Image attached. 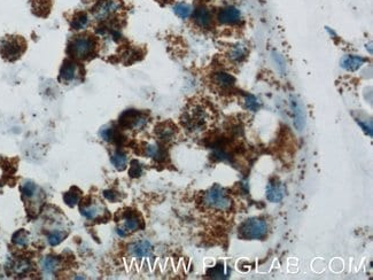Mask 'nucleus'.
<instances>
[{
	"label": "nucleus",
	"mask_w": 373,
	"mask_h": 280,
	"mask_svg": "<svg viewBox=\"0 0 373 280\" xmlns=\"http://www.w3.org/2000/svg\"><path fill=\"white\" fill-rule=\"evenodd\" d=\"M267 233V224L261 218H249L239 226V237L244 240H262Z\"/></svg>",
	"instance_id": "1"
},
{
	"label": "nucleus",
	"mask_w": 373,
	"mask_h": 280,
	"mask_svg": "<svg viewBox=\"0 0 373 280\" xmlns=\"http://www.w3.org/2000/svg\"><path fill=\"white\" fill-rule=\"evenodd\" d=\"M203 202L208 206V207L222 211H226L231 208L232 200L228 197L226 191L220 185H214L208 192H206L205 197H203Z\"/></svg>",
	"instance_id": "2"
},
{
	"label": "nucleus",
	"mask_w": 373,
	"mask_h": 280,
	"mask_svg": "<svg viewBox=\"0 0 373 280\" xmlns=\"http://www.w3.org/2000/svg\"><path fill=\"white\" fill-rule=\"evenodd\" d=\"M26 51V41L20 36H7L0 44V53L8 61H15Z\"/></svg>",
	"instance_id": "3"
},
{
	"label": "nucleus",
	"mask_w": 373,
	"mask_h": 280,
	"mask_svg": "<svg viewBox=\"0 0 373 280\" xmlns=\"http://www.w3.org/2000/svg\"><path fill=\"white\" fill-rule=\"evenodd\" d=\"M94 47H96V44H94L93 38L89 36H79L70 41L68 53L77 59H87L89 55L93 53Z\"/></svg>",
	"instance_id": "4"
},
{
	"label": "nucleus",
	"mask_w": 373,
	"mask_h": 280,
	"mask_svg": "<svg viewBox=\"0 0 373 280\" xmlns=\"http://www.w3.org/2000/svg\"><path fill=\"white\" fill-rule=\"evenodd\" d=\"M147 116L142 111L136 109H129L124 111L119 117L118 123L122 128L131 129V130H139L147 124Z\"/></svg>",
	"instance_id": "5"
},
{
	"label": "nucleus",
	"mask_w": 373,
	"mask_h": 280,
	"mask_svg": "<svg viewBox=\"0 0 373 280\" xmlns=\"http://www.w3.org/2000/svg\"><path fill=\"white\" fill-rule=\"evenodd\" d=\"M121 7L119 0H100L93 8V16L97 20H107L109 16L115 14Z\"/></svg>",
	"instance_id": "6"
},
{
	"label": "nucleus",
	"mask_w": 373,
	"mask_h": 280,
	"mask_svg": "<svg viewBox=\"0 0 373 280\" xmlns=\"http://www.w3.org/2000/svg\"><path fill=\"white\" fill-rule=\"evenodd\" d=\"M206 117H207L206 111L201 109L200 107H195L194 109H192L184 117V120H183V123H185V125L188 129H192V130H194V129H200L203 124H205Z\"/></svg>",
	"instance_id": "7"
},
{
	"label": "nucleus",
	"mask_w": 373,
	"mask_h": 280,
	"mask_svg": "<svg viewBox=\"0 0 373 280\" xmlns=\"http://www.w3.org/2000/svg\"><path fill=\"white\" fill-rule=\"evenodd\" d=\"M241 13L237 7L227 6L224 7L218 13V21L222 24H235L240 22Z\"/></svg>",
	"instance_id": "8"
},
{
	"label": "nucleus",
	"mask_w": 373,
	"mask_h": 280,
	"mask_svg": "<svg viewBox=\"0 0 373 280\" xmlns=\"http://www.w3.org/2000/svg\"><path fill=\"white\" fill-rule=\"evenodd\" d=\"M291 105H292V113H293V118H294L293 120L294 127L297 128L298 131L304 130L305 115H304L303 107H302L300 101H298L295 97H292Z\"/></svg>",
	"instance_id": "9"
},
{
	"label": "nucleus",
	"mask_w": 373,
	"mask_h": 280,
	"mask_svg": "<svg viewBox=\"0 0 373 280\" xmlns=\"http://www.w3.org/2000/svg\"><path fill=\"white\" fill-rule=\"evenodd\" d=\"M266 199L272 204H278L284 199V188L277 178L269 181L266 186Z\"/></svg>",
	"instance_id": "10"
},
{
	"label": "nucleus",
	"mask_w": 373,
	"mask_h": 280,
	"mask_svg": "<svg viewBox=\"0 0 373 280\" xmlns=\"http://www.w3.org/2000/svg\"><path fill=\"white\" fill-rule=\"evenodd\" d=\"M78 71L79 68L77 64H75V62L72 60H66L63 62L61 69H60L59 78L65 83L73 82V80L76 79L77 76H78Z\"/></svg>",
	"instance_id": "11"
},
{
	"label": "nucleus",
	"mask_w": 373,
	"mask_h": 280,
	"mask_svg": "<svg viewBox=\"0 0 373 280\" xmlns=\"http://www.w3.org/2000/svg\"><path fill=\"white\" fill-rule=\"evenodd\" d=\"M365 62H367V59L360 57V55H344L341 59L340 66L341 68L347 70V71H356Z\"/></svg>",
	"instance_id": "12"
},
{
	"label": "nucleus",
	"mask_w": 373,
	"mask_h": 280,
	"mask_svg": "<svg viewBox=\"0 0 373 280\" xmlns=\"http://www.w3.org/2000/svg\"><path fill=\"white\" fill-rule=\"evenodd\" d=\"M194 21L200 28H208L212 23V14L205 6H200L194 12Z\"/></svg>",
	"instance_id": "13"
},
{
	"label": "nucleus",
	"mask_w": 373,
	"mask_h": 280,
	"mask_svg": "<svg viewBox=\"0 0 373 280\" xmlns=\"http://www.w3.org/2000/svg\"><path fill=\"white\" fill-rule=\"evenodd\" d=\"M175 134H176V127H174L171 123H169V122L161 123L155 128L156 137L160 140H162V141H169V140H171L172 138H174Z\"/></svg>",
	"instance_id": "14"
},
{
	"label": "nucleus",
	"mask_w": 373,
	"mask_h": 280,
	"mask_svg": "<svg viewBox=\"0 0 373 280\" xmlns=\"http://www.w3.org/2000/svg\"><path fill=\"white\" fill-rule=\"evenodd\" d=\"M213 80L217 86L222 87V89H230V87L234 86L235 84L234 77L232 76L231 73L225 71L215 72L213 76Z\"/></svg>",
	"instance_id": "15"
},
{
	"label": "nucleus",
	"mask_w": 373,
	"mask_h": 280,
	"mask_svg": "<svg viewBox=\"0 0 373 280\" xmlns=\"http://www.w3.org/2000/svg\"><path fill=\"white\" fill-rule=\"evenodd\" d=\"M130 253H131L133 256L136 257H146L152 253V245H150L149 241L143 240L139 241V243H136L131 245L129 247Z\"/></svg>",
	"instance_id": "16"
},
{
	"label": "nucleus",
	"mask_w": 373,
	"mask_h": 280,
	"mask_svg": "<svg viewBox=\"0 0 373 280\" xmlns=\"http://www.w3.org/2000/svg\"><path fill=\"white\" fill-rule=\"evenodd\" d=\"M248 54V50L245 45L241 44H237L234 46L231 47L230 53H228V57L232 61L234 62H241L242 60H245L246 57Z\"/></svg>",
	"instance_id": "17"
},
{
	"label": "nucleus",
	"mask_w": 373,
	"mask_h": 280,
	"mask_svg": "<svg viewBox=\"0 0 373 280\" xmlns=\"http://www.w3.org/2000/svg\"><path fill=\"white\" fill-rule=\"evenodd\" d=\"M89 24V15L84 12H79L77 13L75 16L73 17L72 22H70V26H72V29L74 30H83L85 29Z\"/></svg>",
	"instance_id": "18"
},
{
	"label": "nucleus",
	"mask_w": 373,
	"mask_h": 280,
	"mask_svg": "<svg viewBox=\"0 0 373 280\" xmlns=\"http://www.w3.org/2000/svg\"><path fill=\"white\" fill-rule=\"evenodd\" d=\"M101 137L104 138V140L106 141H112V142H116V143H121L123 140H124V137L119 134V131L117 129L115 128H106L101 131Z\"/></svg>",
	"instance_id": "19"
},
{
	"label": "nucleus",
	"mask_w": 373,
	"mask_h": 280,
	"mask_svg": "<svg viewBox=\"0 0 373 280\" xmlns=\"http://www.w3.org/2000/svg\"><path fill=\"white\" fill-rule=\"evenodd\" d=\"M140 220L136 215H128L125 216L123 227H124V232H135V231L140 229Z\"/></svg>",
	"instance_id": "20"
},
{
	"label": "nucleus",
	"mask_w": 373,
	"mask_h": 280,
	"mask_svg": "<svg viewBox=\"0 0 373 280\" xmlns=\"http://www.w3.org/2000/svg\"><path fill=\"white\" fill-rule=\"evenodd\" d=\"M126 162H128V159H126V155L121 150H116V152L112 154V163L114 164V167L116 169L122 171L125 169L126 167Z\"/></svg>",
	"instance_id": "21"
},
{
	"label": "nucleus",
	"mask_w": 373,
	"mask_h": 280,
	"mask_svg": "<svg viewBox=\"0 0 373 280\" xmlns=\"http://www.w3.org/2000/svg\"><path fill=\"white\" fill-rule=\"evenodd\" d=\"M146 154L156 161H162L165 157V152L162 149V147L157 145H147Z\"/></svg>",
	"instance_id": "22"
},
{
	"label": "nucleus",
	"mask_w": 373,
	"mask_h": 280,
	"mask_svg": "<svg viewBox=\"0 0 373 280\" xmlns=\"http://www.w3.org/2000/svg\"><path fill=\"white\" fill-rule=\"evenodd\" d=\"M261 106H262L261 101H260L255 96H253V94H248V96H246L245 107L247 108L248 110L253 111V113H256V111H259L260 109H261Z\"/></svg>",
	"instance_id": "23"
},
{
	"label": "nucleus",
	"mask_w": 373,
	"mask_h": 280,
	"mask_svg": "<svg viewBox=\"0 0 373 280\" xmlns=\"http://www.w3.org/2000/svg\"><path fill=\"white\" fill-rule=\"evenodd\" d=\"M174 12L181 19H187L192 14V7L187 3H177L174 7Z\"/></svg>",
	"instance_id": "24"
},
{
	"label": "nucleus",
	"mask_w": 373,
	"mask_h": 280,
	"mask_svg": "<svg viewBox=\"0 0 373 280\" xmlns=\"http://www.w3.org/2000/svg\"><path fill=\"white\" fill-rule=\"evenodd\" d=\"M208 276L210 278H215V279H225L228 277L227 272H225V267L223 263H218L216 267L210 269L208 271Z\"/></svg>",
	"instance_id": "25"
},
{
	"label": "nucleus",
	"mask_w": 373,
	"mask_h": 280,
	"mask_svg": "<svg viewBox=\"0 0 373 280\" xmlns=\"http://www.w3.org/2000/svg\"><path fill=\"white\" fill-rule=\"evenodd\" d=\"M79 211L87 219H94L98 216V213H99V209H98V206L91 205L86 206V207H80Z\"/></svg>",
	"instance_id": "26"
},
{
	"label": "nucleus",
	"mask_w": 373,
	"mask_h": 280,
	"mask_svg": "<svg viewBox=\"0 0 373 280\" xmlns=\"http://www.w3.org/2000/svg\"><path fill=\"white\" fill-rule=\"evenodd\" d=\"M28 241H29V239H28V233L24 230H20L19 232H16L13 237V243L17 245V246H27Z\"/></svg>",
	"instance_id": "27"
},
{
	"label": "nucleus",
	"mask_w": 373,
	"mask_h": 280,
	"mask_svg": "<svg viewBox=\"0 0 373 280\" xmlns=\"http://www.w3.org/2000/svg\"><path fill=\"white\" fill-rule=\"evenodd\" d=\"M143 173V167L137 160H132L131 164H130L129 175L131 178H138Z\"/></svg>",
	"instance_id": "28"
},
{
	"label": "nucleus",
	"mask_w": 373,
	"mask_h": 280,
	"mask_svg": "<svg viewBox=\"0 0 373 280\" xmlns=\"http://www.w3.org/2000/svg\"><path fill=\"white\" fill-rule=\"evenodd\" d=\"M79 192H73V190L65 195V202L69 207H75L79 200Z\"/></svg>",
	"instance_id": "29"
},
{
	"label": "nucleus",
	"mask_w": 373,
	"mask_h": 280,
	"mask_svg": "<svg viewBox=\"0 0 373 280\" xmlns=\"http://www.w3.org/2000/svg\"><path fill=\"white\" fill-rule=\"evenodd\" d=\"M58 268V261L53 257H46L43 261V269L46 272H54Z\"/></svg>",
	"instance_id": "30"
},
{
	"label": "nucleus",
	"mask_w": 373,
	"mask_h": 280,
	"mask_svg": "<svg viewBox=\"0 0 373 280\" xmlns=\"http://www.w3.org/2000/svg\"><path fill=\"white\" fill-rule=\"evenodd\" d=\"M65 237H66L65 233L58 232V231H56V232L51 233L50 236H48V244H50L51 246H58Z\"/></svg>",
	"instance_id": "31"
},
{
	"label": "nucleus",
	"mask_w": 373,
	"mask_h": 280,
	"mask_svg": "<svg viewBox=\"0 0 373 280\" xmlns=\"http://www.w3.org/2000/svg\"><path fill=\"white\" fill-rule=\"evenodd\" d=\"M356 121H357V123L360 124V127L363 129V131L365 132V134H367L369 137L372 138V136H373V134H372V121H369V123H368V121L363 122V121H361L360 118H357Z\"/></svg>",
	"instance_id": "32"
},
{
	"label": "nucleus",
	"mask_w": 373,
	"mask_h": 280,
	"mask_svg": "<svg viewBox=\"0 0 373 280\" xmlns=\"http://www.w3.org/2000/svg\"><path fill=\"white\" fill-rule=\"evenodd\" d=\"M29 268H30V264L22 261V262H20L19 264H16V267L14 269H15V271L17 272V274H23V272L29 270Z\"/></svg>",
	"instance_id": "33"
},
{
	"label": "nucleus",
	"mask_w": 373,
	"mask_h": 280,
	"mask_svg": "<svg viewBox=\"0 0 373 280\" xmlns=\"http://www.w3.org/2000/svg\"><path fill=\"white\" fill-rule=\"evenodd\" d=\"M273 59H274V61H276V64H278L277 65L278 69H279L281 72H284V70H285V61H284V59L281 58L279 54H277V53H273Z\"/></svg>",
	"instance_id": "34"
},
{
	"label": "nucleus",
	"mask_w": 373,
	"mask_h": 280,
	"mask_svg": "<svg viewBox=\"0 0 373 280\" xmlns=\"http://www.w3.org/2000/svg\"><path fill=\"white\" fill-rule=\"evenodd\" d=\"M104 197L106 198L108 201L114 202L116 200V198H117V194H116V192H114V191H105Z\"/></svg>",
	"instance_id": "35"
}]
</instances>
